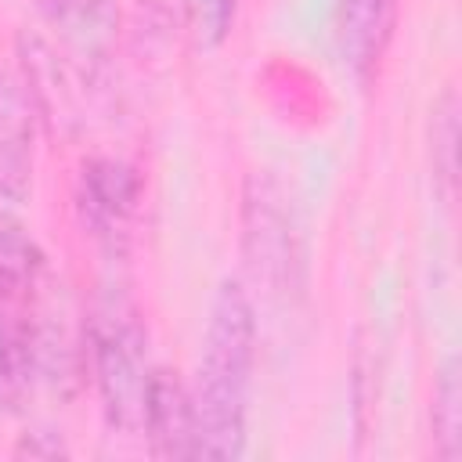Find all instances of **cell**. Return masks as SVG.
Returning a JSON list of instances; mask_svg holds the SVG:
<instances>
[{
    "mask_svg": "<svg viewBox=\"0 0 462 462\" xmlns=\"http://www.w3.org/2000/svg\"><path fill=\"white\" fill-rule=\"evenodd\" d=\"M18 451H22V455H47V458H54V455H65L61 440H51V444H43V440H40V433H25V437H22V444H18Z\"/></svg>",
    "mask_w": 462,
    "mask_h": 462,
    "instance_id": "obj_14",
    "label": "cell"
},
{
    "mask_svg": "<svg viewBox=\"0 0 462 462\" xmlns=\"http://www.w3.org/2000/svg\"><path fill=\"white\" fill-rule=\"evenodd\" d=\"M430 144H433V173L451 188L458 177V97L455 90H444L440 101L433 105Z\"/></svg>",
    "mask_w": 462,
    "mask_h": 462,
    "instance_id": "obj_13",
    "label": "cell"
},
{
    "mask_svg": "<svg viewBox=\"0 0 462 462\" xmlns=\"http://www.w3.org/2000/svg\"><path fill=\"white\" fill-rule=\"evenodd\" d=\"M36 365L29 325L0 307V411H18L32 393Z\"/></svg>",
    "mask_w": 462,
    "mask_h": 462,
    "instance_id": "obj_9",
    "label": "cell"
},
{
    "mask_svg": "<svg viewBox=\"0 0 462 462\" xmlns=\"http://www.w3.org/2000/svg\"><path fill=\"white\" fill-rule=\"evenodd\" d=\"M36 123L40 108L25 76L0 69V206L29 195Z\"/></svg>",
    "mask_w": 462,
    "mask_h": 462,
    "instance_id": "obj_5",
    "label": "cell"
},
{
    "mask_svg": "<svg viewBox=\"0 0 462 462\" xmlns=\"http://www.w3.org/2000/svg\"><path fill=\"white\" fill-rule=\"evenodd\" d=\"M32 4L54 29L69 36V43H76L87 54H94L112 32L116 11L108 0H32Z\"/></svg>",
    "mask_w": 462,
    "mask_h": 462,
    "instance_id": "obj_10",
    "label": "cell"
},
{
    "mask_svg": "<svg viewBox=\"0 0 462 462\" xmlns=\"http://www.w3.org/2000/svg\"><path fill=\"white\" fill-rule=\"evenodd\" d=\"M462 368L458 357H448L437 368V383H433V408H430V422H433V440H437V455L455 462L462 455Z\"/></svg>",
    "mask_w": 462,
    "mask_h": 462,
    "instance_id": "obj_11",
    "label": "cell"
},
{
    "mask_svg": "<svg viewBox=\"0 0 462 462\" xmlns=\"http://www.w3.org/2000/svg\"><path fill=\"white\" fill-rule=\"evenodd\" d=\"M238 0H180L184 32L199 51H217L235 25Z\"/></svg>",
    "mask_w": 462,
    "mask_h": 462,
    "instance_id": "obj_12",
    "label": "cell"
},
{
    "mask_svg": "<svg viewBox=\"0 0 462 462\" xmlns=\"http://www.w3.org/2000/svg\"><path fill=\"white\" fill-rule=\"evenodd\" d=\"M141 202V173L116 159V155H94L79 166L76 177V209L83 227L108 249H123L134 213Z\"/></svg>",
    "mask_w": 462,
    "mask_h": 462,
    "instance_id": "obj_4",
    "label": "cell"
},
{
    "mask_svg": "<svg viewBox=\"0 0 462 462\" xmlns=\"http://www.w3.org/2000/svg\"><path fill=\"white\" fill-rule=\"evenodd\" d=\"M47 285V256L40 242L7 209H0V307L29 325Z\"/></svg>",
    "mask_w": 462,
    "mask_h": 462,
    "instance_id": "obj_6",
    "label": "cell"
},
{
    "mask_svg": "<svg viewBox=\"0 0 462 462\" xmlns=\"http://www.w3.org/2000/svg\"><path fill=\"white\" fill-rule=\"evenodd\" d=\"M401 0H339L336 40L346 69L357 79H372L390 51Z\"/></svg>",
    "mask_w": 462,
    "mask_h": 462,
    "instance_id": "obj_7",
    "label": "cell"
},
{
    "mask_svg": "<svg viewBox=\"0 0 462 462\" xmlns=\"http://www.w3.org/2000/svg\"><path fill=\"white\" fill-rule=\"evenodd\" d=\"M148 448L155 458H195V408H191V386L170 368H155L144 426Z\"/></svg>",
    "mask_w": 462,
    "mask_h": 462,
    "instance_id": "obj_8",
    "label": "cell"
},
{
    "mask_svg": "<svg viewBox=\"0 0 462 462\" xmlns=\"http://www.w3.org/2000/svg\"><path fill=\"white\" fill-rule=\"evenodd\" d=\"M242 253L256 285L267 292H292L300 285V235L292 206L271 173H253L242 195Z\"/></svg>",
    "mask_w": 462,
    "mask_h": 462,
    "instance_id": "obj_3",
    "label": "cell"
},
{
    "mask_svg": "<svg viewBox=\"0 0 462 462\" xmlns=\"http://www.w3.org/2000/svg\"><path fill=\"white\" fill-rule=\"evenodd\" d=\"M256 365V307L242 282H220L202 336L191 386L195 458H238L245 451L249 386Z\"/></svg>",
    "mask_w": 462,
    "mask_h": 462,
    "instance_id": "obj_1",
    "label": "cell"
},
{
    "mask_svg": "<svg viewBox=\"0 0 462 462\" xmlns=\"http://www.w3.org/2000/svg\"><path fill=\"white\" fill-rule=\"evenodd\" d=\"M83 350L108 426L126 437H137L144 426L155 365L148 354V332L126 292H101L83 328Z\"/></svg>",
    "mask_w": 462,
    "mask_h": 462,
    "instance_id": "obj_2",
    "label": "cell"
}]
</instances>
